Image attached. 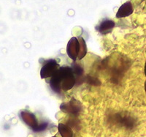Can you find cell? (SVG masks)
<instances>
[{
    "label": "cell",
    "mask_w": 146,
    "mask_h": 137,
    "mask_svg": "<svg viewBox=\"0 0 146 137\" xmlns=\"http://www.w3.org/2000/svg\"><path fill=\"white\" fill-rule=\"evenodd\" d=\"M145 75L146 76V62H145Z\"/></svg>",
    "instance_id": "9c48e42d"
},
{
    "label": "cell",
    "mask_w": 146,
    "mask_h": 137,
    "mask_svg": "<svg viewBox=\"0 0 146 137\" xmlns=\"http://www.w3.org/2000/svg\"><path fill=\"white\" fill-rule=\"evenodd\" d=\"M145 92H146V81L145 82Z\"/></svg>",
    "instance_id": "30bf717a"
},
{
    "label": "cell",
    "mask_w": 146,
    "mask_h": 137,
    "mask_svg": "<svg viewBox=\"0 0 146 137\" xmlns=\"http://www.w3.org/2000/svg\"><path fill=\"white\" fill-rule=\"evenodd\" d=\"M21 117L23 121L27 124V126L32 127L34 130L36 128V127L38 126V122H37V120L35 117V116L33 114H32L29 112H22L21 113Z\"/></svg>",
    "instance_id": "277c9868"
},
{
    "label": "cell",
    "mask_w": 146,
    "mask_h": 137,
    "mask_svg": "<svg viewBox=\"0 0 146 137\" xmlns=\"http://www.w3.org/2000/svg\"><path fill=\"white\" fill-rule=\"evenodd\" d=\"M78 42H79V51H78V58L79 59H82L87 53V46L86 41L83 37H78Z\"/></svg>",
    "instance_id": "52a82bcc"
},
{
    "label": "cell",
    "mask_w": 146,
    "mask_h": 137,
    "mask_svg": "<svg viewBox=\"0 0 146 137\" xmlns=\"http://www.w3.org/2000/svg\"><path fill=\"white\" fill-rule=\"evenodd\" d=\"M134 9L131 5V2H126L124 4L121 5L120 8L118 9L116 13L117 19H121V18H124V17L129 16L131 14H132Z\"/></svg>",
    "instance_id": "5b68a950"
},
{
    "label": "cell",
    "mask_w": 146,
    "mask_h": 137,
    "mask_svg": "<svg viewBox=\"0 0 146 137\" xmlns=\"http://www.w3.org/2000/svg\"><path fill=\"white\" fill-rule=\"evenodd\" d=\"M78 51H79V42L78 37H73L69 40L66 45V53L70 59L75 61L78 59Z\"/></svg>",
    "instance_id": "3957f363"
},
{
    "label": "cell",
    "mask_w": 146,
    "mask_h": 137,
    "mask_svg": "<svg viewBox=\"0 0 146 137\" xmlns=\"http://www.w3.org/2000/svg\"><path fill=\"white\" fill-rule=\"evenodd\" d=\"M115 22L112 20L106 19L101 22L99 27H97V30L102 35L110 33L115 27Z\"/></svg>",
    "instance_id": "8992f818"
},
{
    "label": "cell",
    "mask_w": 146,
    "mask_h": 137,
    "mask_svg": "<svg viewBox=\"0 0 146 137\" xmlns=\"http://www.w3.org/2000/svg\"><path fill=\"white\" fill-rule=\"evenodd\" d=\"M58 129L62 137H73V132L72 129L65 124H58Z\"/></svg>",
    "instance_id": "ba28073f"
},
{
    "label": "cell",
    "mask_w": 146,
    "mask_h": 137,
    "mask_svg": "<svg viewBox=\"0 0 146 137\" xmlns=\"http://www.w3.org/2000/svg\"><path fill=\"white\" fill-rule=\"evenodd\" d=\"M75 78L72 69L70 67H59L50 80V88L55 92H61L71 90L75 85Z\"/></svg>",
    "instance_id": "6da1fadb"
},
{
    "label": "cell",
    "mask_w": 146,
    "mask_h": 137,
    "mask_svg": "<svg viewBox=\"0 0 146 137\" xmlns=\"http://www.w3.org/2000/svg\"><path fill=\"white\" fill-rule=\"evenodd\" d=\"M53 137H57V136H53Z\"/></svg>",
    "instance_id": "8fae6325"
},
{
    "label": "cell",
    "mask_w": 146,
    "mask_h": 137,
    "mask_svg": "<svg viewBox=\"0 0 146 137\" xmlns=\"http://www.w3.org/2000/svg\"><path fill=\"white\" fill-rule=\"evenodd\" d=\"M59 67V65L55 59H49L45 62L40 70L41 79H48L49 77H51Z\"/></svg>",
    "instance_id": "7a4b0ae2"
}]
</instances>
